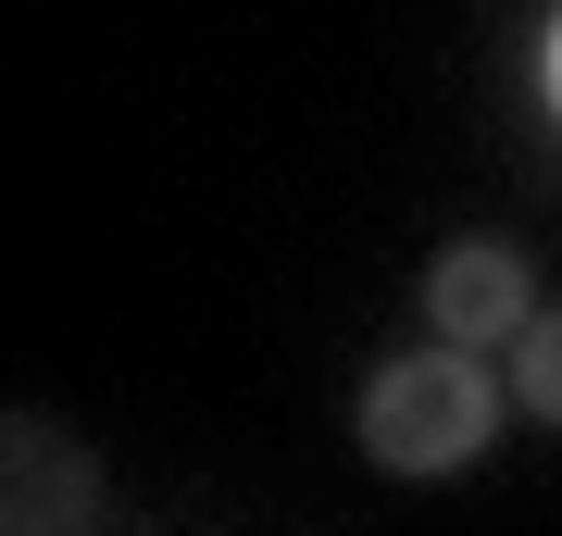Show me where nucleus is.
Returning <instances> with one entry per match:
<instances>
[{
    "label": "nucleus",
    "mask_w": 562,
    "mask_h": 536,
    "mask_svg": "<svg viewBox=\"0 0 562 536\" xmlns=\"http://www.w3.org/2000/svg\"><path fill=\"white\" fill-rule=\"evenodd\" d=\"M487 437H501V387H487V362L462 338L375 362V387H362V461L375 475H462Z\"/></svg>",
    "instance_id": "obj_1"
},
{
    "label": "nucleus",
    "mask_w": 562,
    "mask_h": 536,
    "mask_svg": "<svg viewBox=\"0 0 562 536\" xmlns=\"http://www.w3.org/2000/svg\"><path fill=\"white\" fill-rule=\"evenodd\" d=\"M525 299H538V275H525V250H513V238H462V250L425 262V312H438V338H462V350L513 338Z\"/></svg>",
    "instance_id": "obj_2"
},
{
    "label": "nucleus",
    "mask_w": 562,
    "mask_h": 536,
    "mask_svg": "<svg viewBox=\"0 0 562 536\" xmlns=\"http://www.w3.org/2000/svg\"><path fill=\"white\" fill-rule=\"evenodd\" d=\"M101 512V461L50 424H0V524H88Z\"/></svg>",
    "instance_id": "obj_3"
},
{
    "label": "nucleus",
    "mask_w": 562,
    "mask_h": 536,
    "mask_svg": "<svg viewBox=\"0 0 562 536\" xmlns=\"http://www.w3.org/2000/svg\"><path fill=\"white\" fill-rule=\"evenodd\" d=\"M501 399H525L538 424H562V312H525L513 324V387Z\"/></svg>",
    "instance_id": "obj_4"
},
{
    "label": "nucleus",
    "mask_w": 562,
    "mask_h": 536,
    "mask_svg": "<svg viewBox=\"0 0 562 536\" xmlns=\"http://www.w3.org/2000/svg\"><path fill=\"white\" fill-rule=\"evenodd\" d=\"M538 76H550V113H562V13H550V50H538Z\"/></svg>",
    "instance_id": "obj_5"
}]
</instances>
